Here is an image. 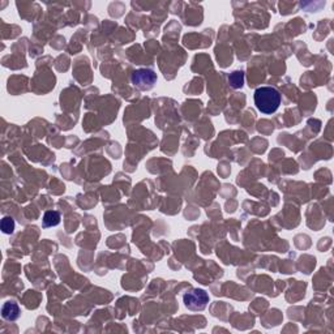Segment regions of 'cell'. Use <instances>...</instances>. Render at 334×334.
Segmentation results:
<instances>
[{
  "instance_id": "6",
  "label": "cell",
  "mask_w": 334,
  "mask_h": 334,
  "mask_svg": "<svg viewBox=\"0 0 334 334\" xmlns=\"http://www.w3.org/2000/svg\"><path fill=\"white\" fill-rule=\"evenodd\" d=\"M229 81H230L232 88H242L243 81H244V75L242 71H235L229 76Z\"/></svg>"
},
{
  "instance_id": "3",
  "label": "cell",
  "mask_w": 334,
  "mask_h": 334,
  "mask_svg": "<svg viewBox=\"0 0 334 334\" xmlns=\"http://www.w3.org/2000/svg\"><path fill=\"white\" fill-rule=\"evenodd\" d=\"M132 84L136 88L141 89V90H149L154 86L155 81H157V75L151 69H137L132 73Z\"/></svg>"
},
{
  "instance_id": "5",
  "label": "cell",
  "mask_w": 334,
  "mask_h": 334,
  "mask_svg": "<svg viewBox=\"0 0 334 334\" xmlns=\"http://www.w3.org/2000/svg\"><path fill=\"white\" fill-rule=\"evenodd\" d=\"M60 223V214L58 211H46L43 215V227H54Z\"/></svg>"
},
{
  "instance_id": "4",
  "label": "cell",
  "mask_w": 334,
  "mask_h": 334,
  "mask_svg": "<svg viewBox=\"0 0 334 334\" xmlns=\"http://www.w3.org/2000/svg\"><path fill=\"white\" fill-rule=\"evenodd\" d=\"M20 314L21 311L20 307L17 306V303L7 302L4 303V306L1 308V316L5 320H8V321H15V320L20 317Z\"/></svg>"
},
{
  "instance_id": "7",
  "label": "cell",
  "mask_w": 334,
  "mask_h": 334,
  "mask_svg": "<svg viewBox=\"0 0 334 334\" xmlns=\"http://www.w3.org/2000/svg\"><path fill=\"white\" fill-rule=\"evenodd\" d=\"M0 227H1V231L4 234H12L13 231H15V221L11 217H4V218L1 219Z\"/></svg>"
},
{
  "instance_id": "2",
  "label": "cell",
  "mask_w": 334,
  "mask_h": 334,
  "mask_svg": "<svg viewBox=\"0 0 334 334\" xmlns=\"http://www.w3.org/2000/svg\"><path fill=\"white\" fill-rule=\"evenodd\" d=\"M183 300L188 310L203 311L209 303V295L203 289H193L184 294Z\"/></svg>"
},
{
  "instance_id": "1",
  "label": "cell",
  "mask_w": 334,
  "mask_h": 334,
  "mask_svg": "<svg viewBox=\"0 0 334 334\" xmlns=\"http://www.w3.org/2000/svg\"><path fill=\"white\" fill-rule=\"evenodd\" d=\"M253 100H255L257 110L263 114L269 115L278 110L279 104H281V94L277 89L271 88V86H261V88L256 89Z\"/></svg>"
}]
</instances>
